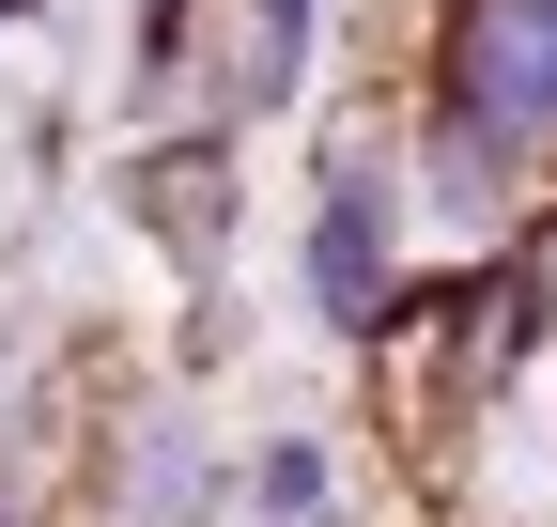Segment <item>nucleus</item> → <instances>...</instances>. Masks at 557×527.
<instances>
[{
	"label": "nucleus",
	"instance_id": "nucleus-1",
	"mask_svg": "<svg viewBox=\"0 0 557 527\" xmlns=\"http://www.w3.org/2000/svg\"><path fill=\"white\" fill-rule=\"evenodd\" d=\"M449 124L465 140H542L557 124V0H465L449 16Z\"/></svg>",
	"mask_w": 557,
	"mask_h": 527
},
{
	"label": "nucleus",
	"instance_id": "nucleus-2",
	"mask_svg": "<svg viewBox=\"0 0 557 527\" xmlns=\"http://www.w3.org/2000/svg\"><path fill=\"white\" fill-rule=\"evenodd\" d=\"M310 264H325V280H310L325 310H372V280H387V186H372V171L325 186V248H310Z\"/></svg>",
	"mask_w": 557,
	"mask_h": 527
}]
</instances>
